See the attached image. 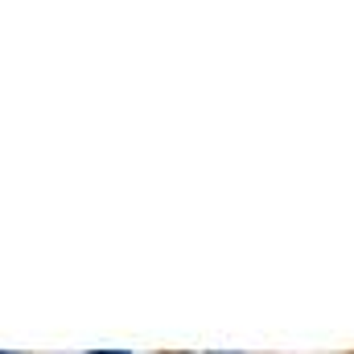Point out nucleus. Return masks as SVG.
<instances>
[{
	"label": "nucleus",
	"instance_id": "f03ea898",
	"mask_svg": "<svg viewBox=\"0 0 354 354\" xmlns=\"http://www.w3.org/2000/svg\"><path fill=\"white\" fill-rule=\"evenodd\" d=\"M210 354H239V351H210Z\"/></svg>",
	"mask_w": 354,
	"mask_h": 354
},
{
	"label": "nucleus",
	"instance_id": "f257e3e1",
	"mask_svg": "<svg viewBox=\"0 0 354 354\" xmlns=\"http://www.w3.org/2000/svg\"><path fill=\"white\" fill-rule=\"evenodd\" d=\"M87 354H132V351H87Z\"/></svg>",
	"mask_w": 354,
	"mask_h": 354
},
{
	"label": "nucleus",
	"instance_id": "7ed1b4c3",
	"mask_svg": "<svg viewBox=\"0 0 354 354\" xmlns=\"http://www.w3.org/2000/svg\"><path fill=\"white\" fill-rule=\"evenodd\" d=\"M0 354H17V351H0Z\"/></svg>",
	"mask_w": 354,
	"mask_h": 354
}]
</instances>
